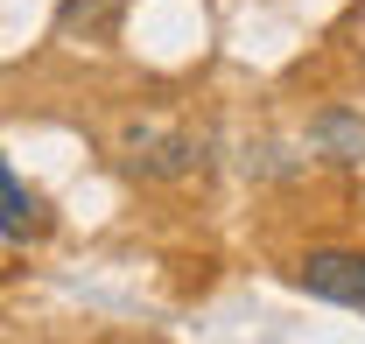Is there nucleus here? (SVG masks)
<instances>
[{
	"label": "nucleus",
	"instance_id": "f257e3e1",
	"mask_svg": "<svg viewBox=\"0 0 365 344\" xmlns=\"http://www.w3.org/2000/svg\"><path fill=\"white\" fill-rule=\"evenodd\" d=\"M295 281L309 295H323V302H365V253H351V246H317V253H302Z\"/></svg>",
	"mask_w": 365,
	"mask_h": 344
},
{
	"label": "nucleus",
	"instance_id": "f03ea898",
	"mask_svg": "<svg viewBox=\"0 0 365 344\" xmlns=\"http://www.w3.org/2000/svg\"><path fill=\"white\" fill-rule=\"evenodd\" d=\"M197 133H155V127H127V169L134 176H182L197 169Z\"/></svg>",
	"mask_w": 365,
	"mask_h": 344
},
{
	"label": "nucleus",
	"instance_id": "7ed1b4c3",
	"mask_svg": "<svg viewBox=\"0 0 365 344\" xmlns=\"http://www.w3.org/2000/svg\"><path fill=\"white\" fill-rule=\"evenodd\" d=\"M29 232H43V204L14 176H0V239H29Z\"/></svg>",
	"mask_w": 365,
	"mask_h": 344
},
{
	"label": "nucleus",
	"instance_id": "20e7f679",
	"mask_svg": "<svg viewBox=\"0 0 365 344\" xmlns=\"http://www.w3.org/2000/svg\"><path fill=\"white\" fill-rule=\"evenodd\" d=\"M317 141L337 155V162H359L365 155V120H344V113H323L317 120Z\"/></svg>",
	"mask_w": 365,
	"mask_h": 344
},
{
	"label": "nucleus",
	"instance_id": "39448f33",
	"mask_svg": "<svg viewBox=\"0 0 365 344\" xmlns=\"http://www.w3.org/2000/svg\"><path fill=\"white\" fill-rule=\"evenodd\" d=\"M113 7H120V0H63V7H56V29H63V36H78V29L98 36V29L113 21Z\"/></svg>",
	"mask_w": 365,
	"mask_h": 344
},
{
	"label": "nucleus",
	"instance_id": "423d86ee",
	"mask_svg": "<svg viewBox=\"0 0 365 344\" xmlns=\"http://www.w3.org/2000/svg\"><path fill=\"white\" fill-rule=\"evenodd\" d=\"M0 176H7V169H0Z\"/></svg>",
	"mask_w": 365,
	"mask_h": 344
}]
</instances>
